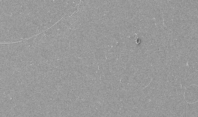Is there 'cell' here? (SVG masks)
Here are the masks:
<instances>
[{
  "label": "cell",
  "mask_w": 198,
  "mask_h": 117,
  "mask_svg": "<svg viewBox=\"0 0 198 117\" xmlns=\"http://www.w3.org/2000/svg\"><path fill=\"white\" fill-rule=\"evenodd\" d=\"M0 41L14 43L37 35L59 20L54 0L0 1Z\"/></svg>",
  "instance_id": "6da1fadb"
}]
</instances>
